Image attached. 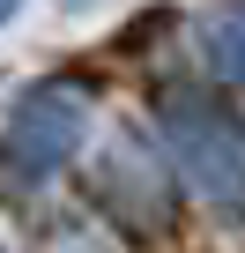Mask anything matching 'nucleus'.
Masks as SVG:
<instances>
[{
	"label": "nucleus",
	"instance_id": "2",
	"mask_svg": "<svg viewBox=\"0 0 245 253\" xmlns=\"http://www.w3.org/2000/svg\"><path fill=\"white\" fill-rule=\"evenodd\" d=\"M97 194H104L111 223L127 231V238H164L171 216H178V209H171V201H178V186H171V157H156L141 134H119V142L104 149Z\"/></svg>",
	"mask_w": 245,
	"mask_h": 253
},
{
	"label": "nucleus",
	"instance_id": "7",
	"mask_svg": "<svg viewBox=\"0 0 245 253\" xmlns=\"http://www.w3.org/2000/svg\"><path fill=\"white\" fill-rule=\"evenodd\" d=\"M193 253H208V246H193Z\"/></svg>",
	"mask_w": 245,
	"mask_h": 253
},
{
	"label": "nucleus",
	"instance_id": "3",
	"mask_svg": "<svg viewBox=\"0 0 245 253\" xmlns=\"http://www.w3.org/2000/svg\"><path fill=\"white\" fill-rule=\"evenodd\" d=\"M82 126H89L82 97L60 89V82H37V89L15 104V119H8V149H15V164H23L30 179H45V171H60V164L74 157Z\"/></svg>",
	"mask_w": 245,
	"mask_h": 253
},
{
	"label": "nucleus",
	"instance_id": "4",
	"mask_svg": "<svg viewBox=\"0 0 245 253\" xmlns=\"http://www.w3.org/2000/svg\"><path fill=\"white\" fill-rule=\"evenodd\" d=\"M201 52H208V67H215L223 82L245 89V8L223 15V23H208V30H201Z\"/></svg>",
	"mask_w": 245,
	"mask_h": 253
},
{
	"label": "nucleus",
	"instance_id": "6",
	"mask_svg": "<svg viewBox=\"0 0 245 253\" xmlns=\"http://www.w3.org/2000/svg\"><path fill=\"white\" fill-rule=\"evenodd\" d=\"M15 8H23V0H0V23H8V15H15Z\"/></svg>",
	"mask_w": 245,
	"mask_h": 253
},
{
	"label": "nucleus",
	"instance_id": "5",
	"mask_svg": "<svg viewBox=\"0 0 245 253\" xmlns=\"http://www.w3.org/2000/svg\"><path fill=\"white\" fill-rule=\"evenodd\" d=\"M45 253H104V238H97V231H82V223H60V231L45 238Z\"/></svg>",
	"mask_w": 245,
	"mask_h": 253
},
{
	"label": "nucleus",
	"instance_id": "1",
	"mask_svg": "<svg viewBox=\"0 0 245 253\" xmlns=\"http://www.w3.org/2000/svg\"><path fill=\"white\" fill-rule=\"evenodd\" d=\"M164 134L171 171H186V186L208 209L245 223V119H230V104H215L208 89H178L164 97Z\"/></svg>",
	"mask_w": 245,
	"mask_h": 253
},
{
	"label": "nucleus",
	"instance_id": "8",
	"mask_svg": "<svg viewBox=\"0 0 245 253\" xmlns=\"http://www.w3.org/2000/svg\"><path fill=\"white\" fill-rule=\"evenodd\" d=\"M74 8H82V0H74Z\"/></svg>",
	"mask_w": 245,
	"mask_h": 253
}]
</instances>
